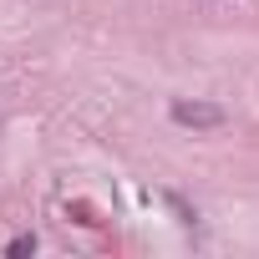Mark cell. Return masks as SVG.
<instances>
[{
  "label": "cell",
  "instance_id": "6da1fadb",
  "mask_svg": "<svg viewBox=\"0 0 259 259\" xmlns=\"http://www.w3.org/2000/svg\"><path fill=\"white\" fill-rule=\"evenodd\" d=\"M168 112H173V122H178V127H193V133L224 127V117H229V112H224L219 102H173Z\"/></svg>",
  "mask_w": 259,
  "mask_h": 259
},
{
  "label": "cell",
  "instance_id": "7a4b0ae2",
  "mask_svg": "<svg viewBox=\"0 0 259 259\" xmlns=\"http://www.w3.org/2000/svg\"><path fill=\"white\" fill-rule=\"evenodd\" d=\"M11 259H26V254H36V234H21V239H11V249H6Z\"/></svg>",
  "mask_w": 259,
  "mask_h": 259
}]
</instances>
